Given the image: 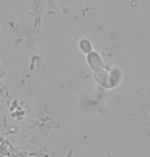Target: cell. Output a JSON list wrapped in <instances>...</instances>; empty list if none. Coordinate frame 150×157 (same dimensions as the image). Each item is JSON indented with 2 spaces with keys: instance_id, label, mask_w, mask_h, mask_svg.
I'll list each match as a JSON object with an SVG mask.
<instances>
[{
  "instance_id": "obj_1",
  "label": "cell",
  "mask_w": 150,
  "mask_h": 157,
  "mask_svg": "<svg viewBox=\"0 0 150 157\" xmlns=\"http://www.w3.org/2000/svg\"><path fill=\"white\" fill-rule=\"evenodd\" d=\"M87 62H89L90 66L95 71L103 69V60L98 52H90L87 56Z\"/></svg>"
},
{
  "instance_id": "obj_2",
  "label": "cell",
  "mask_w": 150,
  "mask_h": 157,
  "mask_svg": "<svg viewBox=\"0 0 150 157\" xmlns=\"http://www.w3.org/2000/svg\"><path fill=\"white\" fill-rule=\"evenodd\" d=\"M79 47H80V49L84 52V54H90V52H93L92 43H90V41L87 39L80 40V42H79Z\"/></svg>"
}]
</instances>
